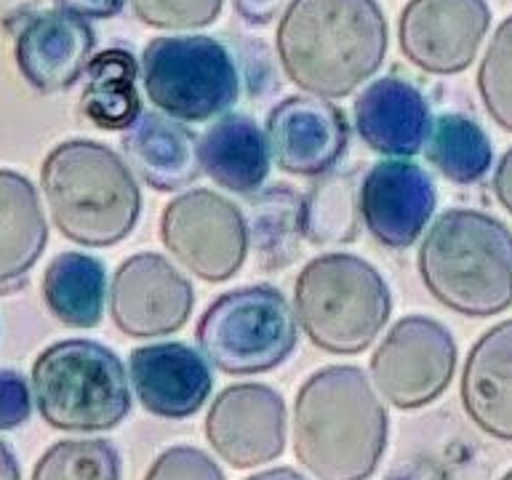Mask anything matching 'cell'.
<instances>
[{
    "label": "cell",
    "instance_id": "cell-1",
    "mask_svg": "<svg viewBox=\"0 0 512 480\" xmlns=\"http://www.w3.org/2000/svg\"><path fill=\"white\" fill-rule=\"evenodd\" d=\"M275 46L294 86L320 99H342L382 67L387 19L376 0H291Z\"/></svg>",
    "mask_w": 512,
    "mask_h": 480
},
{
    "label": "cell",
    "instance_id": "cell-2",
    "mask_svg": "<svg viewBox=\"0 0 512 480\" xmlns=\"http://www.w3.org/2000/svg\"><path fill=\"white\" fill-rule=\"evenodd\" d=\"M387 448V411L366 374L328 366L302 384L294 406V454L318 480H366Z\"/></svg>",
    "mask_w": 512,
    "mask_h": 480
},
{
    "label": "cell",
    "instance_id": "cell-3",
    "mask_svg": "<svg viewBox=\"0 0 512 480\" xmlns=\"http://www.w3.org/2000/svg\"><path fill=\"white\" fill-rule=\"evenodd\" d=\"M40 184L56 230L78 246H115L131 235L142 211L134 171L91 139L56 144L40 166Z\"/></svg>",
    "mask_w": 512,
    "mask_h": 480
},
{
    "label": "cell",
    "instance_id": "cell-4",
    "mask_svg": "<svg viewBox=\"0 0 512 480\" xmlns=\"http://www.w3.org/2000/svg\"><path fill=\"white\" fill-rule=\"evenodd\" d=\"M419 275L448 310L491 318L512 307V232L494 216L448 208L419 246Z\"/></svg>",
    "mask_w": 512,
    "mask_h": 480
},
{
    "label": "cell",
    "instance_id": "cell-5",
    "mask_svg": "<svg viewBox=\"0 0 512 480\" xmlns=\"http://www.w3.org/2000/svg\"><path fill=\"white\" fill-rule=\"evenodd\" d=\"M294 312L315 347L331 355H358L374 344L390 318L392 296L366 259L323 254L299 272Z\"/></svg>",
    "mask_w": 512,
    "mask_h": 480
},
{
    "label": "cell",
    "instance_id": "cell-6",
    "mask_svg": "<svg viewBox=\"0 0 512 480\" xmlns=\"http://www.w3.org/2000/svg\"><path fill=\"white\" fill-rule=\"evenodd\" d=\"M32 392L40 416L54 430L102 432L131 411L126 368L104 344L64 339L32 363Z\"/></svg>",
    "mask_w": 512,
    "mask_h": 480
},
{
    "label": "cell",
    "instance_id": "cell-7",
    "mask_svg": "<svg viewBox=\"0 0 512 480\" xmlns=\"http://www.w3.org/2000/svg\"><path fill=\"white\" fill-rule=\"evenodd\" d=\"M195 339L222 374H264L294 352L296 320L278 288H235L203 312Z\"/></svg>",
    "mask_w": 512,
    "mask_h": 480
},
{
    "label": "cell",
    "instance_id": "cell-8",
    "mask_svg": "<svg viewBox=\"0 0 512 480\" xmlns=\"http://www.w3.org/2000/svg\"><path fill=\"white\" fill-rule=\"evenodd\" d=\"M144 94L163 115L203 123L235 104L238 67L230 51L206 35H171L147 43L142 54Z\"/></svg>",
    "mask_w": 512,
    "mask_h": 480
},
{
    "label": "cell",
    "instance_id": "cell-9",
    "mask_svg": "<svg viewBox=\"0 0 512 480\" xmlns=\"http://www.w3.org/2000/svg\"><path fill=\"white\" fill-rule=\"evenodd\" d=\"M160 240L195 278L222 283L246 262L248 224L243 211L219 192L190 190L163 208Z\"/></svg>",
    "mask_w": 512,
    "mask_h": 480
},
{
    "label": "cell",
    "instance_id": "cell-10",
    "mask_svg": "<svg viewBox=\"0 0 512 480\" xmlns=\"http://www.w3.org/2000/svg\"><path fill=\"white\" fill-rule=\"evenodd\" d=\"M454 368L456 342L448 328L424 315H408L376 347L371 379L392 406L414 411L446 392Z\"/></svg>",
    "mask_w": 512,
    "mask_h": 480
},
{
    "label": "cell",
    "instance_id": "cell-11",
    "mask_svg": "<svg viewBox=\"0 0 512 480\" xmlns=\"http://www.w3.org/2000/svg\"><path fill=\"white\" fill-rule=\"evenodd\" d=\"M195 304L192 283L166 256H128L115 270L110 288V315L120 334L134 339L174 334L187 323Z\"/></svg>",
    "mask_w": 512,
    "mask_h": 480
},
{
    "label": "cell",
    "instance_id": "cell-12",
    "mask_svg": "<svg viewBox=\"0 0 512 480\" xmlns=\"http://www.w3.org/2000/svg\"><path fill=\"white\" fill-rule=\"evenodd\" d=\"M491 24L486 0H408L398 24L400 51L432 75L467 70Z\"/></svg>",
    "mask_w": 512,
    "mask_h": 480
},
{
    "label": "cell",
    "instance_id": "cell-13",
    "mask_svg": "<svg viewBox=\"0 0 512 480\" xmlns=\"http://www.w3.org/2000/svg\"><path fill=\"white\" fill-rule=\"evenodd\" d=\"M206 438L235 470L272 462L286 448V403L267 384H230L208 408Z\"/></svg>",
    "mask_w": 512,
    "mask_h": 480
},
{
    "label": "cell",
    "instance_id": "cell-14",
    "mask_svg": "<svg viewBox=\"0 0 512 480\" xmlns=\"http://www.w3.org/2000/svg\"><path fill=\"white\" fill-rule=\"evenodd\" d=\"M96 35L80 16L51 8L24 16L14 32V59L38 94H59L83 78Z\"/></svg>",
    "mask_w": 512,
    "mask_h": 480
},
{
    "label": "cell",
    "instance_id": "cell-15",
    "mask_svg": "<svg viewBox=\"0 0 512 480\" xmlns=\"http://www.w3.org/2000/svg\"><path fill=\"white\" fill-rule=\"evenodd\" d=\"M350 142V126L339 107L320 96H288L267 118L270 158L280 171L326 176Z\"/></svg>",
    "mask_w": 512,
    "mask_h": 480
},
{
    "label": "cell",
    "instance_id": "cell-16",
    "mask_svg": "<svg viewBox=\"0 0 512 480\" xmlns=\"http://www.w3.org/2000/svg\"><path fill=\"white\" fill-rule=\"evenodd\" d=\"M438 203L435 184L424 168L408 160L376 163L358 190L366 230L387 248H408L430 222Z\"/></svg>",
    "mask_w": 512,
    "mask_h": 480
},
{
    "label": "cell",
    "instance_id": "cell-17",
    "mask_svg": "<svg viewBox=\"0 0 512 480\" xmlns=\"http://www.w3.org/2000/svg\"><path fill=\"white\" fill-rule=\"evenodd\" d=\"M131 384L139 403L163 419H187L211 395V368L182 342L136 347L128 358Z\"/></svg>",
    "mask_w": 512,
    "mask_h": 480
},
{
    "label": "cell",
    "instance_id": "cell-18",
    "mask_svg": "<svg viewBox=\"0 0 512 480\" xmlns=\"http://www.w3.org/2000/svg\"><path fill=\"white\" fill-rule=\"evenodd\" d=\"M352 112L360 139L382 155H416L430 134L427 99L408 80H374L360 91Z\"/></svg>",
    "mask_w": 512,
    "mask_h": 480
},
{
    "label": "cell",
    "instance_id": "cell-19",
    "mask_svg": "<svg viewBox=\"0 0 512 480\" xmlns=\"http://www.w3.org/2000/svg\"><path fill=\"white\" fill-rule=\"evenodd\" d=\"M462 406L475 427L512 443V320L486 331L467 355Z\"/></svg>",
    "mask_w": 512,
    "mask_h": 480
},
{
    "label": "cell",
    "instance_id": "cell-20",
    "mask_svg": "<svg viewBox=\"0 0 512 480\" xmlns=\"http://www.w3.org/2000/svg\"><path fill=\"white\" fill-rule=\"evenodd\" d=\"M123 150L136 176L158 192H174L200 176L198 142L179 120L142 112L123 134Z\"/></svg>",
    "mask_w": 512,
    "mask_h": 480
},
{
    "label": "cell",
    "instance_id": "cell-21",
    "mask_svg": "<svg viewBox=\"0 0 512 480\" xmlns=\"http://www.w3.org/2000/svg\"><path fill=\"white\" fill-rule=\"evenodd\" d=\"M200 168L219 187L238 195H251L270 174L267 134L248 115H222L198 139Z\"/></svg>",
    "mask_w": 512,
    "mask_h": 480
},
{
    "label": "cell",
    "instance_id": "cell-22",
    "mask_svg": "<svg viewBox=\"0 0 512 480\" xmlns=\"http://www.w3.org/2000/svg\"><path fill=\"white\" fill-rule=\"evenodd\" d=\"M48 243L43 206L27 176L0 168V288L22 280Z\"/></svg>",
    "mask_w": 512,
    "mask_h": 480
},
{
    "label": "cell",
    "instance_id": "cell-23",
    "mask_svg": "<svg viewBox=\"0 0 512 480\" xmlns=\"http://www.w3.org/2000/svg\"><path fill=\"white\" fill-rule=\"evenodd\" d=\"M139 64L126 48H107L91 56L86 67V88L80 94V112L96 128L126 131L142 115V99L136 91Z\"/></svg>",
    "mask_w": 512,
    "mask_h": 480
},
{
    "label": "cell",
    "instance_id": "cell-24",
    "mask_svg": "<svg viewBox=\"0 0 512 480\" xmlns=\"http://www.w3.org/2000/svg\"><path fill=\"white\" fill-rule=\"evenodd\" d=\"M48 312L72 328H94L104 315L107 272L99 259L78 251L59 254L43 272L40 286Z\"/></svg>",
    "mask_w": 512,
    "mask_h": 480
},
{
    "label": "cell",
    "instance_id": "cell-25",
    "mask_svg": "<svg viewBox=\"0 0 512 480\" xmlns=\"http://www.w3.org/2000/svg\"><path fill=\"white\" fill-rule=\"evenodd\" d=\"M494 147L486 131L464 115H440L427 134V160L456 184L483 179L491 168Z\"/></svg>",
    "mask_w": 512,
    "mask_h": 480
},
{
    "label": "cell",
    "instance_id": "cell-26",
    "mask_svg": "<svg viewBox=\"0 0 512 480\" xmlns=\"http://www.w3.org/2000/svg\"><path fill=\"white\" fill-rule=\"evenodd\" d=\"M355 176L331 174L302 198V235L315 246L350 243L358 232Z\"/></svg>",
    "mask_w": 512,
    "mask_h": 480
},
{
    "label": "cell",
    "instance_id": "cell-27",
    "mask_svg": "<svg viewBox=\"0 0 512 480\" xmlns=\"http://www.w3.org/2000/svg\"><path fill=\"white\" fill-rule=\"evenodd\" d=\"M251 235L264 267H283L294 259L296 238L302 232V198L291 187H272L251 200Z\"/></svg>",
    "mask_w": 512,
    "mask_h": 480
},
{
    "label": "cell",
    "instance_id": "cell-28",
    "mask_svg": "<svg viewBox=\"0 0 512 480\" xmlns=\"http://www.w3.org/2000/svg\"><path fill=\"white\" fill-rule=\"evenodd\" d=\"M32 480H120V456L107 440H62L40 456Z\"/></svg>",
    "mask_w": 512,
    "mask_h": 480
},
{
    "label": "cell",
    "instance_id": "cell-29",
    "mask_svg": "<svg viewBox=\"0 0 512 480\" xmlns=\"http://www.w3.org/2000/svg\"><path fill=\"white\" fill-rule=\"evenodd\" d=\"M478 91L488 115L512 131V16L496 27L478 70Z\"/></svg>",
    "mask_w": 512,
    "mask_h": 480
},
{
    "label": "cell",
    "instance_id": "cell-30",
    "mask_svg": "<svg viewBox=\"0 0 512 480\" xmlns=\"http://www.w3.org/2000/svg\"><path fill=\"white\" fill-rule=\"evenodd\" d=\"M139 22L158 30H198L216 22L224 0H128Z\"/></svg>",
    "mask_w": 512,
    "mask_h": 480
},
{
    "label": "cell",
    "instance_id": "cell-31",
    "mask_svg": "<svg viewBox=\"0 0 512 480\" xmlns=\"http://www.w3.org/2000/svg\"><path fill=\"white\" fill-rule=\"evenodd\" d=\"M144 480H224V472L200 448L174 446L152 462Z\"/></svg>",
    "mask_w": 512,
    "mask_h": 480
},
{
    "label": "cell",
    "instance_id": "cell-32",
    "mask_svg": "<svg viewBox=\"0 0 512 480\" xmlns=\"http://www.w3.org/2000/svg\"><path fill=\"white\" fill-rule=\"evenodd\" d=\"M32 414V395L24 376L11 368H0V430H14Z\"/></svg>",
    "mask_w": 512,
    "mask_h": 480
},
{
    "label": "cell",
    "instance_id": "cell-33",
    "mask_svg": "<svg viewBox=\"0 0 512 480\" xmlns=\"http://www.w3.org/2000/svg\"><path fill=\"white\" fill-rule=\"evenodd\" d=\"M54 3L80 19H112L126 6V0H54Z\"/></svg>",
    "mask_w": 512,
    "mask_h": 480
},
{
    "label": "cell",
    "instance_id": "cell-34",
    "mask_svg": "<svg viewBox=\"0 0 512 480\" xmlns=\"http://www.w3.org/2000/svg\"><path fill=\"white\" fill-rule=\"evenodd\" d=\"M235 11H238L248 24H267L275 19L278 8L283 6V0H232Z\"/></svg>",
    "mask_w": 512,
    "mask_h": 480
},
{
    "label": "cell",
    "instance_id": "cell-35",
    "mask_svg": "<svg viewBox=\"0 0 512 480\" xmlns=\"http://www.w3.org/2000/svg\"><path fill=\"white\" fill-rule=\"evenodd\" d=\"M494 195L502 203L504 211L512 214V147L502 155L494 174Z\"/></svg>",
    "mask_w": 512,
    "mask_h": 480
},
{
    "label": "cell",
    "instance_id": "cell-36",
    "mask_svg": "<svg viewBox=\"0 0 512 480\" xmlns=\"http://www.w3.org/2000/svg\"><path fill=\"white\" fill-rule=\"evenodd\" d=\"M0 480H22L16 456L11 454V448H8L3 440H0Z\"/></svg>",
    "mask_w": 512,
    "mask_h": 480
},
{
    "label": "cell",
    "instance_id": "cell-37",
    "mask_svg": "<svg viewBox=\"0 0 512 480\" xmlns=\"http://www.w3.org/2000/svg\"><path fill=\"white\" fill-rule=\"evenodd\" d=\"M246 480H307V478L299 475L296 470H291V467H278V470L259 472V475H251V478Z\"/></svg>",
    "mask_w": 512,
    "mask_h": 480
},
{
    "label": "cell",
    "instance_id": "cell-38",
    "mask_svg": "<svg viewBox=\"0 0 512 480\" xmlns=\"http://www.w3.org/2000/svg\"><path fill=\"white\" fill-rule=\"evenodd\" d=\"M502 480H512V470L510 472H507V475H504V478Z\"/></svg>",
    "mask_w": 512,
    "mask_h": 480
}]
</instances>
